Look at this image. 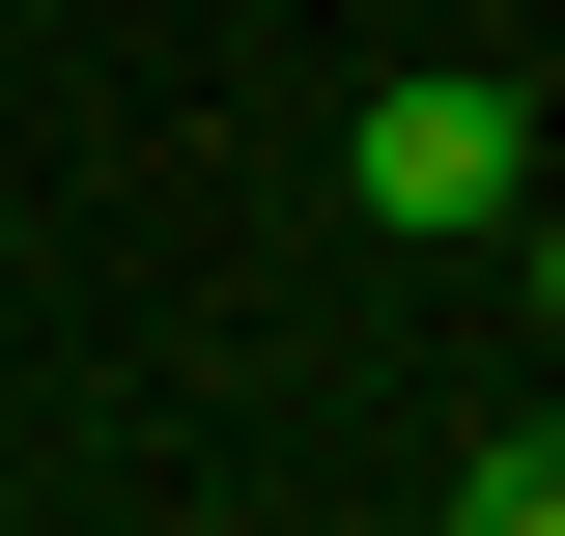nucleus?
Returning <instances> with one entry per match:
<instances>
[{
    "label": "nucleus",
    "mask_w": 565,
    "mask_h": 536,
    "mask_svg": "<svg viewBox=\"0 0 565 536\" xmlns=\"http://www.w3.org/2000/svg\"><path fill=\"white\" fill-rule=\"evenodd\" d=\"M537 452H565V396H537Z\"/></svg>",
    "instance_id": "nucleus-4"
},
{
    "label": "nucleus",
    "mask_w": 565,
    "mask_h": 536,
    "mask_svg": "<svg viewBox=\"0 0 565 536\" xmlns=\"http://www.w3.org/2000/svg\"><path fill=\"white\" fill-rule=\"evenodd\" d=\"M340 199L396 226V255H481V226H537V85H481V57L367 85V114H340Z\"/></svg>",
    "instance_id": "nucleus-1"
},
{
    "label": "nucleus",
    "mask_w": 565,
    "mask_h": 536,
    "mask_svg": "<svg viewBox=\"0 0 565 536\" xmlns=\"http://www.w3.org/2000/svg\"><path fill=\"white\" fill-rule=\"evenodd\" d=\"M509 282H537V339H565V199H537V226H509Z\"/></svg>",
    "instance_id": "nucleus-3"
},
{
    "label": "nucleus",
    "mask_w": 565,
    "mask_h": 536,
    "mask_svg": "<svg viewBox=\"0 0 565 536\" xmlns=\"http://www.w3.org/2000/svg\"><path fill=\"white\" fill-rule=\"evenodd\" d=\"M452 536H565V452H537V424H481V480H452Z\"/></svg>",
    "instance_id": "nucleus-2"
}]
</instances>
